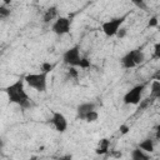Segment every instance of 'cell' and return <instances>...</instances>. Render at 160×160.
<instances>
[{
    "instance_id": "cell-15",
    "label": "cell",
    "mask_w": 160,
    "mask_h": 160,
    "mask_svg": "<svg viewBox=\"0 0 160 160\" xmlns=\"http://www.w3.org/2000/svg\"><path fill=\"white\" fill-rule=\"evenodd\" d=\"M132 54H134V61H135L136 65L141 64V62L145 60V54H144L140 49H135V50H132Z\"/></svg>"
},
{
    "instance_id": "cell-2",
    "label": "cell",
    "mask_w": 160,
    "mask_h": 160,
    "mask_svg": "<svg viewBox=\"0 0 160 160\" xmlns=\"http://www.w3.org/2000/svg\"><path fill=\"white\" fill-rule=\"evenodd\" d=\"M24 81L39 92H45L48 86V74L46 72H36V74H28L24 76Z\"/></svg>"
},
{
    "instance_id": "cell-19",
    "label": "cell",
    "mask_w": 160,
    "mask_h": 160,
    "mask_svg": "<svg viewBox=\"0 0 160 160\" xmlns=\"http://www.w3.org/2000/svg\"><path fill=\"white\" fill-rule=\"evenodd\" d=\"M78 66L80 69H88V68H90V60L88 58H80V60L78 62Z\"/></svg>"
},
{
    "instance_id": "cell-18",
    "label": "cell",
    "mask_w": 160,
    "mask_h": 160,
    "mask_svg": "<svg viewBox=\"0 0 160 160\" xmlns=\"http://www.w3.org/2000/svg\"><path fill=\"white\" fill-rule=\"evenodd\" d=\"M11 14V10L8 8V5H0V19H6Z\"/></svg>"
},
{
    "instance_id": "cell-10",
    "label": "cell",
    "mask_w": 160,
    "mask_h": 160,
    "mask_svg": "<svg viewBox=\"0 0 160 160\" xmlns=\"http://www.w3.org/2000/svg\"><path fill=\"white\" fill-rule=\"evenodd\" d=\"M56 16H58V8H56V6H50V8L46 9V11H45V14H44V16H42V21H44L45 24H48V22H50L51 20H54Z\"/></svg>"
},
{
    "instance_id": "cell-1",
    "label": "cell",
    "mask_w": 160,
    "mask_h": 160,
    "mask_svg": "<svg viewBox=\"0 0 160 160\" xmlns=\"http://www.w3.org/2000/svg\"><path fill=\"white\" fill-rule=\"evenodd\" d=\"M24 84H25L24 78H20L16 81H14L12 84L8 85L4 90H5L6 95H8L9 102L16 104L21 109H28V108L31 106V99L26 94Z\"/></svg>"
},
{
    "instance_id": "cell-22",
    "label": "cell",
    "mask_w": 160,
    "mask_h": 160,
    "mask_svg": "<svg viewBox=\"0 0 160 160\" xmlns=\"http://www.w3.org/2000/svg\"><path fill=\"white\" fill-rule=\"evenodd\" d=\"M76 66H70L69 70H68V75L72 79H78V75H79V71L75 69Z\"/></svg>"
},
{
    "instance_id": "cell-28",
    "label": "cell",
    "mask_w": 160,
    "mask_h": 160,
    "mask_svg": "<svg viewBox=\"0 0 160 160\" xmlns=\"http://www.w3.org/2000/svg\"><path fill=\"white\" fill-rule=\"evenodd\" d=\"M2 148H4V140H2V139H0V151L2 150Z\"/></svg>"
},
{
    "instance_id": "cell-11",
    "label": "cell",
    "mask_w": 160,
    "mask_h": 160,
    "mask_svg": "<svg viewBox=\"0 0 160 160\" xmlns=\"http://www.w3.org/2000/svg\"><path fill=\"white\" fill-rule=\"evenodd\" d=\"M131 159L132 160H149L150 155L146 151H144L140 148H138V149H134L131 151Z\"/></svg>"
},
{
    "instance_id": "cell-5",
    "label": "cell",
    "mask_w": 160,
    "mask_h": 160,
    "mask_svg": "<svg viewBox=\"0 0 160 160\" xmlns=\"http://www.w3.org/2000/svg\"><path fill=\"white\" fill-rule=\"evenodd\" d=\"M70 28H71V20L69 18L60 16L52 22L51 31L56 35H65L70 31Z\"/></svg>"
},
{
    "instance_id": "cell-14",
    "label": "cell",
    "mask_w": 160,
    "mask_h": 160,
    "mask_svg": "<svg viewBox=\"0 0 160 160\" xmlns=\"http://www.w3.org/2000/svg\"><path fill=\"white\" fill-rule=\"evenodd\" d=\"M150 98L152 99H159L160 98V81L154 80L151 84V90H150Z\"/></svg>"
},
{
    "instance_id": "cell-21",
    "label": "cell",
    "mask_w": 160,
    "mask_h": 160,
    "mask_svg": "<svg viewBox=\"0 0 160 160\" xmlns=\"http://www.w3.org/2000/svg\"><path fill=\"white\" fill-rule=\"evenodd\" d=\"M131 2L139 8L140 10H146V4H145V0H131Z\"/></svg>"
},
{
    "instance_id": "cell-12",
    "label": "cell",
    "mask_w": 160,
    "mask_h": 160,
    "mask_svg": "<svg viewBox=\"0 0 160 160\" xmlns=\"http://www.w3.org/2000/svg\"><path fill=\"white\" fill-rule=\"evenodd\" d=\"M109 146H110V141L108 140V139H101L100 140V142H99V146L96 148V150H95V152L98 154V155H104V154H106L108 151H109Z\"/></svg>"
},
{
    "instance_id": "cell-4",
    "label": "cell",
    "mask_w": 160,
    "mask_h": 160,
    "mask_svg": "<svg viewBox=\"0 0 160 160\" xmlns=\"http://www.w3.org/2000/svg\"><path fill=\"white\" fill-rule=\"evenodd\" d=\"M144 89H145V84H138L134 88H131L122 98L124 104H126V105H138L139 101L141 100V95H142Z\"/></svg>"
},
{
    "instance_id": "cell-24",
    "label": "cell",
    "mask_w": 160,
    "mask_h": 160,
    "mask_svg": "<svg viewBox=\"0 0 160 160\" xmlns=\"http://www.w3.org/2000/svg\"><path fill=\"white\" fill-rule=\"evenodd\" d=\"M126 29L125 28H120L118 31H116V34H115V36H118L119 39H122V38H125L126 36Z\"/></svg>"
},
{
    "instance_id": "cell-8",
    "label": "cell",
    "mask_w": 160,
    "mask_h": 160,
    "mask_svg": "<svg viewBox=\"0 0 160 160\" xmlns=\"http://www.w3.org/2000/svg\"><path fill=\"white\" fill-rule=\"evenodd\" d=\"M95 109V104L91 102V101H88V102H81L78 108H76V118L80 119V120H84V116L86 112L91 111Z\"/></svg>"
},
{
    "instance_id": "cell-27",
    "label": "cell",
    "mask_w": 160,
    "mask_h": 160,
    "mask_svg": "<svg viewBox=\"0 0 160 160\" xmlns=\"http://www.w3.org/2000/svg\"><path fill=\"white\" fill-rule=\"evenodd\" d=\"M12 2V0H2V4L4 5H10Z\"/></svg>"
},
{
    "instance_id": "cell-25",
    "label": "cell",
    "mask_w": 160,
    "mask_h": 160,
    "mask_svg": "<svg viewBox=\"0 0 160 160\" xmlns=\"http://www.w3.org/2000/svg\"><path fill=\"white\" fill-rule=\"evenodd\" d=\"M148 26H149V28H155V26H158V18H156V16L150 18V20H149V22H148Z\"/></svg>"
},
{
    "instance_id": "cell-17",
    "label": "cell",
    "mask_w": 160,
    "mask_h": 160,
    "mask_svg": "<svg viewBox=\"0 0 160 160\" xmlns=\"http://www.w3.org/2000/svg\"><path fill=\"white\" fill-rule=\"evenodd\" d=\"M155 99H152V98H146V99H141L140 101H139V104H138V108H139V110H145L146 108H149L150 105H151V102L154 101Z\"/></svg>"
},
{
    "instance_id": "cell-13",
    "label": "cell",
    "mask_w": 160,
    "mask_h": 160,
    "mask_svg": "<svg viewBox=\"0 0 160 160\" xmlns=\"http://www.w3.org/2000/svg\"><path fill=\"white\" fill-rule=\"evenodd\" d=\"M139 148L146 152H152L154 151V140L148 138V139H144L140 144H139Z\"/></svg>"
},
{
    "instance_id": "cell-20",
    "label": "cell",
    "mask_w": 160,
    "mask_h": 160,
    "mask_svg": "<svg viewBox=\"0 0 160 160\" xmlns=\"http://www.w3.org/2000/svg\"><path fill=\"white\" fill-rule=\"evenodd\" d=\"M52 68H54V65H52L51 62H49V61H44V62L41 64V66H40L41 71H42V72H46V74H49V72L52 70Z\"/></svg>"
},
{
    "instance_id": "cell-16",
    "label": "cell",
    "mask_w": 160,
    "mask_h": 160,
    "mask_svg": "<svg viewBox=\"0 0 160 160\" xmlns=\"http://www.w3.org/2000/svg\"><path fill=\"white\" fill-rule=\"evenodd\" d=\"M98 119H99V114H98V111H95V109L89 111V112H86L85 116H84V120L88 121V122H94Z\"/></svg>"
},
{
    "instance_id": "cell-3",
    "label": "cell",
    "mask_w": 160,
    "mask_h": 160,
    "mask_svg": "<svg viewBox=\"0 0 160 160\" xmlns=\"http://www.w3.org/2000/svg\"><path fill=\"white\" fill-rule=\"evenodd\" d=\"M126 19V15L124 16H120V18H115V19H111V20H108V21H104L101 24V30L102 32L106 35V36H115L116 31L121 28V25L124 24Z\"/></svg>"
},
{
    "instance_id": "cell-9",
    "label": "cell",
    "mask_w": 160,
    "mask_h": 160,
    "mask_svg": "<svg viewBox=\"0 0 160 160\" xmlns=\"http://www.w3.org/2000/svg\"><path fill=\"white\" fill-rule=\"evenodd\" d=\"M120 62H121V66L125 68V69H132L136 66L135 61H134V54H132V50H130L129 52H126L121 59H120Z\"/></svg>"
},
{
    "instance_id": "cell-23",
    "label": "cell",
    "mask_w": 160,
    "mask_h": 160,
    "mask_svg": "<svg viewBox=\"0 0 160 160\" xmlns=\"http://www.w3.org/2000/svg\"><path fill=\"white\" fill-rule=\"evenodd\" d=\"M119 130H120V134H121V135H126V134L130 131V126L126 125V124H121L120 128H119Z\"/></svg>"
},
{
    "instance_id": "cell-26",
    "label": "cell",
    "mask_w": 160,
    "mask_h": 160,
    "mask_svg": "<svg viewBox=\"0 0 160 160\" xmlns=\"http://www.w3.org/2000/svg\"><path fill=\"white\" fill-rule=\"evenodd\" d=\"M154 58H156V59L160 58V44L159 42L155 44V48H154Z\"/></svg>"
},
{
    "instance_id": "cell-6",
    "label": "cell",
    "mask_w": 160,
    "mask_h": 160,
    "mask_svg": "<svg viewBox=\"0 0 160 160\" xmlns=\"http://www.w3.org/2000/svg\"><path fill=\"white\" fill-rule=\"evenodd\" d=\"M62 60L69 66H78V62L80 60V50H79V46L75 45V46L70 48L69 50H66L64 52V55H62Z\"/></svg>"
},
{
    "instance_id": "cell-7",
    "label": "cell",
    "mask_w": 160,
    "mask_h": 160,
    "mask_svg": "<svg viewBox=\"0 0 160 160\" xmlns=\"http://www.w3.org/2000/svg\"><path fill=\"white\" fill-rule=\"evenodd\" d=\"M50 121L54 125L55 130L59 132H64L68 129V120L64 116V114H61L60 111H52V116Z\"/></svg>"
}]
</instances>
